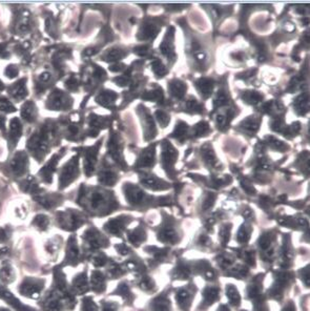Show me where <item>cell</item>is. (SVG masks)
Returning <instances> with one entry per match:
<instances>
[{
	"instance_id": "1",
	"label": "cell",
	"mask_w": 310,
	"mask_h": 311,
	"mask_svg": "<svg viewBox=\"0 0 310 311\" xmlns=\"http://www.w3.org/2000/svg\"><path fill=\"white\" fill-rule=\"evenodd\" d=\"M57 135V125L55 121L46 119L33 133L26 143V148L38 162L43 161L45 155L52 148V143Z\"/></svg>"
},
{
	"instance_id": "2",
	"label": "cell",
	"mask_w": 310,
	"mask_h": 311,
	"mask_svg": "<svg viewBox=\"0 0 310 311\" xmlns=\"http://www.w3.org/2000/svg\"><path fill=\"white\" fill-rule=\"evenodd\" d=\"M82 189V187H81ZM111 192L100 190L98 188L93 189L92 192H85L82 189L79 193L78 203L84 202L80 205L86 207L89 210H94L95 212H99L100 215H106L108 211H111L112 207L114 205V201H112L113 196L109 195Z\"/></svg>"
},
{
	"instance_id": "3",
	"label": "cell",
	"mask_w": 310,
	"mask_h": 311,
	"mask_svg": "<svg viewBox=\"0 0 310 311\" xmlns=\"http://www.w3.org/2000/svg\"><path fill=\"white\" fill-rule=\"evenodd\" d=\"M56 225L61 229L73 231L85 223V218L81 212L74 209H66L65 211H57L55 215Z\"/></svg>"
},
{
	"instance_id": "4",
	"label": "cell",
	"mask_w": 310,
	"mask_h": 311,
	"mask_svg": "<svg viewBox=\"0 0 310 311\" xmlns=\"http://www.w3.org/2000/svg\"><path fill=\"white\" fill-rule=\"evenodd\" d=\"M45 279L34 278V276H24L20 283L17 291L19 294L31 300H38L45 287Z\"/></svg>"
},
{
	"instance_id": "5",
	"label": "cell",
	"mask_w": 310,
	"mask_h": 311,
	"mask_svg": "<svg viewBox=\"0 0 310 311\" xmlns=\"http://www.w3.org/2000/svg\"><path fill=\"white\" fill-rule=\"evenodd\" d=\"M9 175L14 178H22L25 177L27 170H29V157L23 150H18L13 155L11 160L6 166Z\"/></svg>"
},
{
	"instance_id": "6",
	"label": "cell",
	"mask_w": 310,
	"mask_h": 311,
	"mask_svg": "<svg viewBox=\"0 0 310 311\" xmlns=\"http://www.w3.org/2000/svg\"><path fill=\"white\" fill-rule=\"evenodd\" d=\"M78 156H75L68 161L63 167H61L59 170L58 177V187L60 189L65 188L66 186L70 185L74 180H76L79 176V168H78Z\"/></svg>"
},
{
	"instance_id": "7",
	"label": "cell",
	"mask_w": 310,
	"mask_h": 311,
	"mask_svg": "<svg viewBox=\"0 0 310 311\" xmlns=\"http://www.w3.org/2000/svg\"><path fill=\"white\" fill-rule=\"evenodd\" d=\"M73 99L64 92L55 89L45 102V107L49 110H67L72 106Z\"/></svg>"
},
{
	"instance_id": "8",
	"label": "cell",
	"mask_w": 310,
	"mask_h": 311,
	"mask_svg": "<svg viewBox=\"0 0 310 311\" xmlns=\"http://www.w3.org/2000/svg\"><path fill=\"white\" fill-rule=\"evenodd\" d=\"M64 150L65 148H62L61 150L57 151L56 154H54L50 160L44 164V166L39 170L38 176L40 177L41 181H42L43 183L51 184L53 182V174L56 171L57 164L60 161V159L63 157Z\"/></svg>"
},
{
	"instance_id": "9",
	"label": "cell",
	"mask_w": 310,
	"mask_h": 311,
	"mask_svg": "<svg viewBox=\"0 0 310 311\" xmlns=\"http://www.w3.org/2000/svg\"><path fill=\"white\" fill-rule=\"evenodd\" d=\"M33 200L36 201L41 207H43L44 209L51 210L54 207L61 204L63 197L61 195H55L54 192H46L42 188L36 195L33 196Z\"/></svg>"
},
{
	"instance_id": "10",
	"label": "cell",
	"mask_w": 310,
	"mask_h": 311,
	"mask_svg": "<svg viewBox=\"0 0 310 311\" xmlns=\"http://www.w3.org/2000/svg\"><path fill=\"white\" fill-rule=\"evenodd\" d=\"M0 299L6 302L15 311H39L29 305H25L17 296L14 295L5 285L0 283Z\"/></svg>"
},
{
	"instance_id": "11",
	"label": "cell",
	"mask_w": 310,
	"mask_h": 311,
	"mask_svg": "<svg viewBox=\"0 0 310 311\" xmlns=\"http://www.w3.org/2000/svg\"><path fill=\"white\" fill-rule=\"evenodd\" d=\"M22 123L20 121L19 118L15 117V118L11 119L10 121V127L8 130V147L10 151L14 150V148L16 147V145L18 144V141L20 139V137L22 136Z\"/></svg>"
},
{
	"instance_id": "12",
	"label": "cell",
	"mask_w": 310,
	"mask_h": 311,
	"mask_svg": "<svg viewBox=\"0 0 310 311\" xmlns=\"http://www.w3.org/2000/svg\"><path fill=\"white\" fill-rule=\"evenodd\" d=\"M79 261V248L77 245V239L75 236H72L68 239L66 243V249H65V258L62 262L60 267L63 265H70V266H76Z\"/></svg>"
},
{
	"instance_id": "13",
	"label": "cell",
	"mask_w": 310,
	"mask_h": 311,
	"mask_svg": "<svg viewBox=\"0 0 310 311\" xmlns=\"http://www.w3.org/2000/svg\"><path fill=\"white\" fill-rule=\"evenodd\" d=\"M8 95L10 98L15 102H21L27 97L26 89V78H21L18 81L14 82L12 85L8 87Z\"/></svg>"
},
{
	"instance_id": "14",
	"label": "cell",
	"mask_w": 310,
	"mask_h": 311,
	"mask_svg": "<svg viewBox=\"0 0 310 311\" xmlns=\"http://www.w3.org/2000/svg\"><path fill=\"white\" fill-rule=\"evenodd\" d=\"M83 240L91 249H97L107 245V240L95 228H89L83 233Z\"/></svg>"
},
{
	"instance_id": "15",
	"label": "cell",
	"mask_w": 310,
	"mask_h": 311,
	"mask_svg": "<svg viewBox=\"0 0 310 311\" xmlns=\"http://www.w3.org/2000/svg\"><path fill=\"white\" fill-rule=\"evenodd\" d=\"M101 144V141L98 142V144H96L95 146H91L88 148H85V162H84V170H85V175L87 177L91 176L94 169H95V164L96 161H97V155H98V149Z\"/></svg>"
},
{
	"instance_id": "16",
	"label": "cell",
	"mask_w": 310,
	"mask_h": 311,
	"mask_svg": "<svg viewBox=\"0 0 310 311\" xmlns=\"http://www.w3.org/2000/svg\"><path fill=\"white\" fill-rule=\"evenodd\" d=\"M16 280V271L12 266L10 261L1 262L0 266V283L3 285H9Z\"/></svg>"
},
{
	"instance_id": "17",
	"label": "cell",
	"mask_w": 310,
	"mask_h": 311,
	"mask_svg": "<svg viewBox=\"0 0 310 311\" xmlns=\"http://www.w3.org/2000/svg\"><path fill=\"white\" fill-rule=\"evenodd\" d=\"M20 114H21V118L27 122V123H34L37 120L38 117V108L35 104V102L32 100L25 101L24 104L21 106V110H20Z\"/></svg>"
},
{
	"instance_id": "18",
	"label": "cell",
	"mask_w": 310,
	"mask_h": 311,
	"mask_svg": "<svg viewBox=\"0 0 310 311\" xmlns=\"http://www.w3.org/2000/svg\"><path fill=\"white\" fill-rule=\"evenodd\" d=\"M51 225V218L44 213H38L37 216L34 217L32 220V226H34L35 229L40 232L47 231Z\"/></svg>"
},
{
	"instance_id": "19",
	"label": "cell",
	"mask_w": 310,
	"mask_h": 311,
	"mask_svg": "<svg viewBox=\"0 0 310 311\" xmlns=\"http://www.w3.org/2000/svg\"><path fill=\"white\" fill-rule=\"evenodd\" d=\"M62 239L60 237H54L53 239H50L46 242L44 245V249L46 253L50 255L51 259L56 260L58 257V251L61 248Z\"/></svg>"
},
{
	"instance_id": "20",
	"label": "cell",
	"mask_w": 310,
	"mask_h": 311,
	"mask_svg": "<svg viewBox=\"0 0 310 311\" xmlns=\"http://www.w3.org/2000/svg\"><path fill=\"white\" fill-rule=\"evenodd\" d=\"M92 289L95 292H103L105 289V278L99 270H95L91 276Z\"/></svg>"
},
{
	"instance_id": "21",
	"label": "cell",
	"mask_w": 310,
	"mask_h": 311,
	"mask_svg": "<svg viewBox=\"0 0 310 311\" xmlns=\"http://www.w3.org/2000/svg\"><path fill=\"white\" fill-rule=\"evenodd\" d=\"M88 284H87V278H86V272H80L79 274H77L73 280V287L75 289V291L82 294L87 292L88 290Z\"/></svg>"
},
{
	"instance_id": "22",
	"label": "cell",
	"mask_w": 310,
	"mask_h": 311,
	"mask_svg": "<svg viewBox=\"0 0 310 311\" xmlns=\"http://www.w3.org/2000/svg\"><path fill=\"white\" fill-rule=\"evenodd\" d=\"M123 226H124V221L121 218L119 219L117 218V219L108 221V222L105 224L104 228L105 230L108 231L109 233L120 234L121 230L123 229Z\"/></svg>"
},
{
	"instance_id": "23",
	"label": "cell",
	"mask_w": 310,
	"mask_h": 311,
	"mask_svg": "<svg viewBox=\"0 0 310 311\" xmlns=\"http://www.w3.org/2000/svg\"><path fill=\"white\" fill-rule=\"evenodd\" d=\"M0 112L4 114H11L16 112V107L14 106L11 100L6 97H0Z\"/></svg>"
},
{
	"instance_id": "24",
	"label": "cell",
	"mask_w": 310,
	"mask_h": 311,
	"mask_svg": "<svg viewBox=\"0 0 310 311\" xmlns=\"http://www.w3.org/2000/svg\"><path fill=\"white\" fill-rule=\"evenodd\" d=\"M116 97L117 95L113 94V92H105V93L100 94L96 100H97V102H99L103 106H109L111 105V103H114Z\"/></svg>"
},
{
	"instance_id": "25",
	"label": "cell",
	"mask_w": 310,
	"mask_h": 311,
	"mask_svg": "<svg viewBox=\"0 0 310 311\" xmlns=\"http://www.w3.org/2000/svg\"><path fill=\"white\" fill-rule=\"evenodd\" d=\"M13 228L11 225L0 227V244H6L12 239Z\"/></svg>"
},
{
	"instance_id": "26",
	"label": "cell",
	"mask_w": 310,
	"mask_h": 311,
	"mask_svg": "<svg viewBox=\"0 0 310 311\" xmlns=\"http://www.w3.org/2000/svg\"><path fill=\"white\" fill-rule=\"evenodd\" d=\"M226 292H227V296L230 301L231 304L233 305H239L240 304V295L237 291V289L233 287L232 285H229L228 287L226 288Z\"/></svg>"
},
{
	"instance_id": "27",
	"label": "cell",
	"mask_w": 310,
	"mask_h": 311,
	"mask_svg": "<svg viewBox=\"0 0 310 311\" xmlns=\"http://www.w3.org/2000/svg\"><path fill=\"white\" fill-rule=\"evenodd\" d=\"M218 293H219V290L217 288H207L204 291L205 302L211 304L213 301H216L218 299Z\"/></svg>"
},
{
	"instance_id": "28",
	"label": "cell",
	"mask_w": 310,
	"mask_h": 311,
	"mask_svg": "<svg viewBox=\"0 0 310 311\" xmlns=\"http://www.w3.org/2000/svg\"><path fill=\"white\" fill-rule=\"evenodd\" d=\"M82 311H98V307L96 304L93 302L92 298L86 296L83 300H82Z\"/></svg>"
},
{
	"instance_id": "29",
	"label": "cell",
	"mask_w": 310,
	"mask_h": 311,
	"mask_svg": "<svg viewBox=\"0 0 310 311\" xmlns=\"http://www.w3.org/2000/svg\"><path fill=\"white\" fill-rule=\"evenodd\" d=\"M106 262H107V258H106V255L103 252L96 253L93 257V259H92V263L96 267H101V266L104 265Z\"/></svg>"
},
{
	"instance_id": "30",
	"label": "cell",
	"mask_w": 310,
	"mask_h": 311,
	"mask_svg": "<svg viewBox=\"0 0 310 311\" xmlns=\"http://www.w3.org/2000/svg\"><path fill=\"white\" fill-rule=\"evenodd\" d=\"M19 74V67L16 64H11L6 66V68L4 70V75L8 77L9 79H13L17 77Z\"/></svg>"
},
{
	"instance_id": "31",
	"label": "cell",
	"mask_w": 310,
	"mask_h": 311,
	"mask_svg": "<svg viewBox=\"0 0 310 311\" xmlns=\"http://www.w3.org/2000/svg\"><path fill=\"white\" fill-rule=\"evenodd\" d=\"M176 298H177L179 304H180L181 306H184V308H185V304H189L190 295L187 291H186V290H181V291H179Z\"/></svg>"
},
{
	"instance_id": "32",
	"label": "cell",
	"mask_w": 310,
	"mask_h": 311,
	"mask_svg": "<svg viewBox=\"0 0 310 311\" xmlns=\"http://www.w3.org/2000/svg\"><path fill=\"white\" fill-rule=\"evenodd\" d=\"M122 57H123V52L119 50V48H112V50L105 55V58L109 60H119Z\"/></svg>"
},
{
	"instance_id": "33",
	"label": "cell",
	"mask_w": 310,
	"mask_h": 311,
	"mask_svg": "<svg viewBox=\"0 0 310 311\" xmlns=\"http://www.w3.org/2000/svg\"><path fill=\"white\" fill-rule=\"evenodd\" d=\"M169 302H167L166 300H163V299H158L157 300V303H156V306H155V309L156 311H169Z\"/></svg>"
},
{
	"instance_id": "34",
	"label": "cell",
	"mask_w": 310,
	"mask_h": 311,
	"mask_svg": "<svg viewBox=\"0 0 310 311\" xmlns=\"http://www.w3.org/2000/svg\"><path fill=\"white\" fill-rule=\"evenodd\" d=\"M11 254H12V251L9 246H4L2 248H0V261L1 262L10 261Z\"/></svg>"
},
{
	"instance_id": "35",
	"label": "cell",
	"mask_w": 310,
	"mask_h": 311,
	"mask_svg": "<svg viewBox=\"0 0 310 311\" xmlns=\"http://www.w3.org/2000/svg\"><path fill=\"white\" fill-rule=\"evenodd\" d=\"M249 233H250L249 230H247V228L243 226L238 233V240L241 242V243H245V242H247L248 239H249Z\"/></svg>"
},
{
	"instance_id": "36",
	"label": "cell",
	"mask_w": 310,
	"mask_h": 311,
	"mask_svg": "<svg viewBox=\"0 0 310 311\" xmlns=\"http://www.w3.org/2000/svg\"><path fill=\"white\" fill-rule=\"evenodd\" d=\"M65 86L67 89H70V91H76V89H77L78 81H77V79H76L75 76H72V77H70L66 80Z\"/></svg>"
},
{
	"instance_id": "37",
	"label": "cell",
	"mask_w": 310,
	"mask_h": 311,
	"mask_svg": "<svg viewBox=\"0 0 310 311\" xmlns=\"http://www.w3.org/2000/svg\"><path fill=\"white\" fill-rule=\"evenodd\" d=\"M153 68H154V71H155V73L157 74V75H159L160 77H162V76L166 73V70H165L164 68V66H162V64L160 63L159 61H155L154 63H153Z\"/></svg>"
},
{
	"instance_id": "38",
	"label": "cell",
	"mask_w": 310,
	"mask_h": 311,
	"mask_svg": "<svg viewBox=\"0 0 310 311\" xmlns=\"http://www.w3.org/2000/svg\"><path fill=\"white\" fill-rule=\"evenodd\" d=\"M5 122H6V118H5V116L0 115V130H1V132H2V133H5V132H6V126H5Z\"/></svg>"
},
{
	"instance_id": "39",
	"label": "cell",
	"mask_w": 310,
	"mask_h": 311,
	"mask_svg": "<svg viewBox=\"0 0 310 311\" xmlns=\"http://www.w3.org/2000/svg\"><path fill=\"white\" fill-rule=\"evenodd\" d=\"M102 311H117V308H116V305H114V304L106 303V304H104V305H103Z\"/></svg>"
},
{
	"instance_id": "40",
	"label": "cell",
	"mask_w": 310,
	"mask_h": 311,
	"mask_svg": "<svg viewBox=\"0 0 310 311\" xmlns=\"http://www.w3.org/2000/svg\"><path fill=\"white\" fill-rule=\"evenodd\" d=\"M116 248H117V250H118V252H120L121 254H126L127 251H128V248L125 245H123V244L118 245Z\"/></svg>"
},
{
	"instance_id": "41",
	"label": "cell",
	"mask_w": 310,
	"mask_h": 311,
	"mask_svg": "<svg viewBox=\"0 0 310 311\" xmlns=\"http://www.w3.org/2000/svg\"><path fill=\"white\" fill-rule=\"evenodd\" d=\"M219 311H229L228 309H227L225 306H222L221 308H220V310Z\"/></svg>"
},
{
	"instance_id": "42",
	"label": "cell",
	"mask_w": 310,
	"mask_h": 311,
	"mask_svg": "<svg viewBox=\"0 0 310 311\" xmlns=\"http://www.w3.org/2000/svg\"><path fill=\"white\" fill-rule=\"evenodd\" d=\"M0 311H11L9 308H5V307H0Z\"/></svg>"
}]
</instances>
